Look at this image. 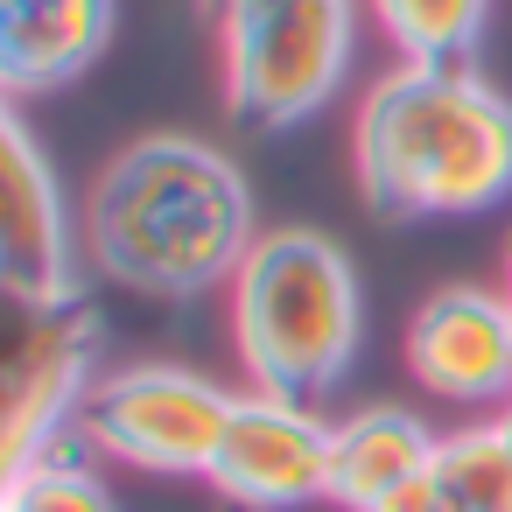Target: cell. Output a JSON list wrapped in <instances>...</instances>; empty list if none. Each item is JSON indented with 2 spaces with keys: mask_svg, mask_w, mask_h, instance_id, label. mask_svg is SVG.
<instances>
[{
  "mask_svg": "<svg viewBox=\"0 0 512 512\" xmlns=\"http://www.w3.org/2000/svg\"><path fill=\"white\" fill-rule=\"evenodd\" d=\"M253 253L239 169L183 134L134 141L92 190V260L141 295H204Z\"/></svg>",
  "mask_w": 512,
  "mask_h": 512,
  "instance_id": "cell-1",
  "label": "cell"
},
{
  "mask_svg": "<svg viewBox=\"0 0 512 512\" xmlns=\"http://www.w3.org/2000/svg\"><path fill=\"white\" fill-rule=\"evenodd\" d=\"M358 183L400 218L484 211L512 190V106L470 64H407L358 113Z\"/></svg>",
  "mask_w": 512,
  "mask_h": 512,
  "instance_id": "cell-2",
  "label": "cell"
},
{
  "mask_svg": "<svg viewBox=\"0 0 512 512\" xmlns=\"http://www.w3.org/2000/svg\"><path fill=\"white\" fill-rule=\"evenodd\" d=\"M232 337L260 393L316 400L358 344V281L323 232H260L232 274Z\"/></svg>",
  "mask_w": 512,
  "mask_h": 512,
  "instance_id": "cell-3",
  "label": "cell"
},
{
  "mask_svg": "<svg viewBox=\"0 0 512 512\" xmlns=\"http://www.w3.org/2000/svg\"><path fill=\"white\" fill-rule=\"evenodd\" d=\"M351 64V0H274L225 15V99L239 127L309 120Z\"/></svg>",
  "mask_w": 512,
  "mask_h": 512,
  "instance_id": "cell-4",
  "label": "cell"
},
{
  "mask_svg": "<svg viewBox=\"0 0 512 512\" xmlns=\"http://www.w3.org/2000/svg\"><path fill=\"white\" fill-rule=\"evenodd\" d=\"M232 400L239 393H225V386H211L183 365H134V372H113L85 393L78 428H85L92 449L134 463V470L211 477L218 442L232 428Z\"/></svg>",
  "mask_w": 512,
  "mask_h": 512,
  "instance_id": "cell-5",
  "label": "cell"
},
{
  "mask_svg": "<svg viewBox=\"0 0 512 512\" xmlns=\"http://www.w3.org/2000/svg\"><path fill=\"white\" fill-rule=\"evenodd\" d=\"M99 344V309L92 295L64 288L43 302H15L8 330V365H0V449H8V477L50 456L57 421L85 407V372Z\"/></svg>",
  "mask_w": 512,
  "mask_h": 512,
  "instance_id": "cell-6",
  "label": "cell"
},
{
  "mask_svg": "<svg viewBox=\"0 0 512 512\" xmlns=\"http://www.w3.org/2000/svg\"><path fill=\"white\" fill-rule=\"evenodd\" d=\"M330 421H316L309 400L288 393H239L232 400V428L218 442L211 484L239 505L260 512H288L309 498H330Z\"/></svg>",
  "mask_w": 512,
  "mask_h": 512,
  "instance_id": "cell-7",
  "label": "cell"
},
{
  "mask_svg": "<svg viewBox=\"0 0 512 512\" xmlns=\"http://www.w3.org/2000/svg\"><path fill=\"white\" fill-rule=\"evenodd\" d=\"M407 372L435 400H505L512 393V302L484 288H442L407 323Z\"/></svg>",
  "mask_w": 512,
  "mask_h": 512,
  "instance_id": "cell-8",
  "label": "cell"
},
{
  "mask_svg": "<svg viewBox=\"0 0 512 512\" xmlns=\"http://www.w3.org/2000/svg\"><path fill=\"white\" fill-rule=\"evenodd\" d=\"M0 281L15 302H43L71 288V232L64 197L22 120L0 127Z\"/></svg>",
  "mask_w": 512,
  "mask_h": 512,
  "instance_id": "cell-9",
  "label": "cell"
},
{
  "mask_svg": "<svg viewBox=\"0 0 512 512\" xmlns=\"http://www.w3.org/2000/svg\"><path fill=\"white\" fill-rule=\"evenodd\" d=\"M113 36V0H0V78L43 92L78 78Z\"/></svg>",
  "mask_w": 512,
  "mask_h": 512,
  "instance_id": "cell-10",
  "label": "cell"
},
{
  "mask_svg": "<svg viewBox=\"0 0 512 512\" xmlns=\"http://www.w3.org/2000/svg\"><path fill=\"white\" fill-rule=\"evenodd\" d=\"M421 470H435V435L400 407H365L330 435V498L351 512H372L386 491H400Z\"/></svg>",
  "mask_w": 512,
  "mask_h": 512,
  "instance_id": "cell-11",
  "label": "cell"
},
{
  "mask_svg": "<svg viewBox=\"0 0 512 512\" xmlns=\"http://www.w3.org/2000/svg\"><path fill=\"white\" fill-rule=\"evenodd\" d=\"M372 15L407 50V64H470L491 0H372Z\"/></svg>",
  "mask_w": 512,
  "mask_h": 512,
  "instance_id": "cell-12",
  "label": "cell"
},
{
  "mask_svg": "<svg viewBox=\"0 0 512 512\" xmlns=\"http://www.w3.org/2000/svg\"><path fill=\"white\" fill-rule=\"evenodd\" d=\"M435 484L449 512H512V442L505 428H463L435 442Z\"/></svg>",
  "mask_w": 512,
  "mask_h": 512,
  "instance_id": "cell-13",
  "label": "cell"
},
{
  "mask_svg": "<svg viewBox=\"0 0 512 512\" xmlns=\"http://www.w3.org/2000/svg\"><path fill=\"white\" fill-rule=\"evenodd\" d=\"M0 512H113V498L92 470H78L50 449V456H36L29 470L8 477V505Z\"/></svg>",
  "mask_w": 512,
  "mask_h": 512,
  "instance_id": "cell-14",
  "label": "cell"
},
{
  "mask_svg": "<svg viewBox=\"0 0 512 512\" xmlns=\"http://www.w3.org/2000/svg\"><path fill=\"white\" fill-rule=\"evenodd\" d=\"M372 512H449V498H442V484H435V470H421V477H407L400 491H386Z\"/></svg>",
  "mask_w": 512,
  "mask_h": 512,
  "instance_id": "cell-15",
  "label": "cell"
},
{
  "mask_svg": "<svg viewBox=\"0 0 512 512\" xmlns=\"http://www.w3.org/2000/svg\"><path fill=\"white\" fill-rule=\"evenodd\" d=\"M246 8H274V0H218V15H246Z\"/></svg>",
  "mask_w": 512,
  "mask_h": 512,
  "instance_id": "cell-16",
  "label": "cell"
},
{
  "mask_svg": "<svg viewBox=\"0 0 512 512\" xmlns=\"http://www.w3.org/2000/svg\"><path fill=\"white\" fill-rule=\"evenodd\" d=\"M498 428H505V442H512V407H505V414H498Z\"/></svg>",
  "mask_w": 512,
  "mask_h": 512,
  "instance_id": "cell-17",
  "label": "cell"
},
{
  "mask_svg": "<svg viewBox=\"0 0 512 512\" xmlns=\"http://www.w3.org/2000/svg\"><path fill=\"white\" fill-rule=\"evenodd\" d=\"M505 302H512V253H505Z\"/></svg>",
  "mask_w": 512,
  "mask_h": 512,
  "instance_id": "cell-18",
  "label": "cell"
},
{
  "mask_svg": "<svg viewBox=\"0 0 512 512\" xmlns=\"http://www.w3.org/2000/svg\"><path fill=\"white\" fill-rule=\"evenodd\" d=\"M204 8H218V0H204Z\"/></svg>",
  "mask_w": 512,
  "mask_h": 512,
  "instance_id": "cell-19",
  "label": "cell"
}]
</instances>
